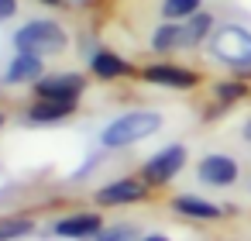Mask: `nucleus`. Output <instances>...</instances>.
Returning <instances> with one entry per match:
<instances>
[{"instance_id": "nucleus-2", "label": "nucleus", "mask_w": 251, "mask_h": 241, "mask_svg": "<svg viewBox=\"0 0 251 241\" xmlns=\"http://www.w3.org/2000/svg\"><path fill=\"white\" fill-rule=\"evenodd\" d=\"M14 45H18V52L49 55V52H62V49L69 45V35H66V28H62V25L38 18V21H28L25 28H18Z\"/></svg>"}, {"instance_id": "nucleus-18", "label": "nucleus", "mask_w": 251, "mask_h": 241, "mask_svg": "<svg viewBox=\"0 0 251 241\" xmlns=\"http://www.w3.org/2000/svg\"><path fill=\"white\" fill-rule=\"evenodd\" d=\"M217 100H224V104H237V100H248V83H241V80H224V83H217Z\"/></svg>"}, {"instance_id": "nucleus-10", "label": "nucleus", "mask_w": 251, "mask_h": 241, "mask_svg": "<svg viewBox=\"0 0 251 241\" xmlns=\"http://www.w3.org/2000/svg\"><path fill=\"white\" fill-rule=\"evenodd\" d=\"M42 73H45L42 55L18 52V55L11 59V66H7V83H14V86H21V83H38V80H42Z\"/></svg>"}, {"instance_id": "nucleus-9", "label": "nucleus", "mask_w": 251, "mask_h": 241, "mask_svg": "<svg viewBox=\"0 0 251 241\" xmlns=\"http://www.w3.org/2000/svg\"><path fill=\"white\" fill-rule=\"evenodd\" d=\"M59 238H93L103 231V217L100 214H69L62 220H55L52 227Z\"/></svg>"}, {"instance_id": "nucleus-5", "label": "nucleus", "mask_w": 251, "mask_h": 241, "mask_svg": "<svg viewBox=\"0 0 251 241\" xmlns=\"http://www.w3.org/2000/svg\"><path fill=\"white\" fill-rule=\"evenodd\" d=\"M196 176L203 186H213V189H224V186H234L237 183V162L224 152H213V155H203L200 165H196Z\"/></svg>"}, {"instance_id": "nucleus-16", "label": "nucleus", "mask_w": 251, "mask_h": 241, "mask_svg": "<svg viewBox=\"0 0 251 241\" xmlns=\"http://www.w3.org/2000/svg\"><path fill=\"white\" fill-rule=\"evenodd\" d=\"M200 11V0H162V18L165 21H186Z\"/></svg>"}, {"instance_id": "nucleus-15", "label": "nucleus", "mask_w": 251, "mask_h": 241, "mask_svg": "<svg viewBox=\"0 0 251 241\" xmlns=\"http://www.w3.org/2000/svg\"><path fill=\"white\" fill-rule=\"evenodd\" d=\"M210 31H213V14H206V11H196L193 18H186V42H189V45L203 42Z\"/></svg>"}, {"instance_id": "nucleus-20", "label": "nucleus", "mask_w": 251, "mask_h": 241, "mask_svg": "<svg viewBox=\"0 0 251 241\" xmlns=\"http://www.w3.org/2000/svg\"><path fill=\"white\" fill-rule=\"evenodd\" d=\"M18 14V0H0V21H7Z\"/></svg>"}, {"instance_id": "nucleus-11", "label": "nucleus", "mask_w": 251, "mask_h": 241, "mask_svg": "<svg viewBox=\"0 0 251 241\" xmlns=\"http://www.w3.org/2000/svg\"><path fill=\"white\" fill-rule=\"evenodd\" d=\"M172 210L182 214V217H193V220H217V217H224V207H217V203H210L203 196H193V193L176 196L172 200Z\"/></svg>"}, {"instance_id": "nucleus-23", "label": "nucleus", "mask_w": 251, "mask_h": 241, "mask_svg": "<svg viewBox=\"0 0 251 241\" xmlns=\"http://www.w3.org/2000/svg\"><path fill=\"white\" fill-rule=\"evenodd\" d=\"M38 4H49V7H62V0H38Z\"/></svg>"}, {"instance_id": "nucleus-6", "label": "nucleus", "mask_w": 251, "mask_h": 241, "mask_svg": "<svg viewBox=\"0 0 251 241\" xmlns=\"http://www.w3.org/2000/svg\"><path fill=\"white\" fill-rule=\"evenodd\" d=\"M141 76L155 86H172V90H189L200 83V73L186 69V66H176V62H151L141 69Z\"/></svg>"}, {"instance_id": "nucleus-1", "label": "nucleus", "mask_w": 251, "mask_h": 241, "mask_svg": "<svg viewBox=\"0 0 251 241\" xmlns=\"http://www.w3.org/2000/svg\"><path fill=\"white\" fill-rule=\"evenodd\" d=\"M158 128H162V114H155V110H131V114H121L117 121H110L103 128L100 141L107 148H127V145H138V141L151 138Z\"/></svg>"}, {"instance_id": "nucleus-21", "label": "nucleus", "mask_w": 251, "mask_h": 241, "mask_svg": "<svg viewBox=\"0 0 251 241\" xmlns=\"http://www.w3.org/2000/svg\"><path fill=\"white\" fill-rule=\"evenodd\" d=\"M138 241H169L165 234H145V238H138Z\"/></svg>"}, {"instance_id": "nucleus-8", "label": "nucleus", "mask_w": 251, "mask_h": 241, "mask_svg": "<svg viewBox=\"0 0 251 241\" xmlns=\"http://www.w3.org/2000/svg\"><path fill=\"white\" fill-rule=\"evenodd\" d=\"M86 90V80L76 73H59V76H42L35 83V93L45 100H79V93Z\"/></svg>"}, {"instance_id": "nucleus-12", "label": "nucleus", "mask_w": 251, "mask_h": 241, "mask_svg": "<svg viewBox=\"0 0 251 241\" xmlns=\"http://www.w3.org/2000/svg\"><path fill=\"white\" fill-rule=\"evenodd\" d=\"M73 110H76L73 100H45V97H38V100L28 107V121H35V124H52V121L69 117Z\"/></svg>"}, {"instance_id": "nucleus-17", "label": "nucleus", "mask_w": 251, "mask_h": 241, "mask_svg": "<svg viewBox=\"0 0 251 241\" xmlns=\"http://www.w3.org/2000/svg\"><path fill=\"white\" fill-rule=\"evenodd\" d=\"M31 231H35V224L28 217H4L0 220V241H18V238H25Z\"/></svg>"}, {"instance_id": "nucleus-7", "label": "nucleus", "mask_w": 251, "mask_h": 241, "mask_svg": "<svg viewBox=\"0 0 251 241\" xmlns=\"http://www.w3.org/2000/svg\"><path fill=\"white\" fill-rule=\"evenodd\" d=\"M148 193V183L141 176H124V179H114L107 186L97 189V203L100 207H121V203H134Z\"/></svg>"}, {"instance_id": "nucleus-22", "label": "nucleus", "mask_w": 251, "mask_h": 241, "mask_svg": "<svg viewBox=\"0 0 251 241\" xmlns=\"http://www.w3.org/2000/svg\"><path fill=\"white\" fill-rule=\"evenodd\" d=\"M241 138H244V141H251V121H248V124L241 128Z\"/></svg>"}, {"instance_id": "nucleus-3", "label": "nucleus", "mask_w": 251, "mask_h": 241, "mask_svg": "<svg viewBox=\"0 0 251 241\" xmlns=\"http://www.w3.org/2000/svg\"><path fill=\"white\" fill-rule=\"evenodd\" d=\"M210 52H213V59H220L234 69H244V66H251V31H244L237 25L217 28L210 35Z\"/></svg>"}, {"instance_id": "nucleus-14", "label": "nucleus", "mask_w": 251, "mask_h": 241, "mask_svg": "<svg viewBox=\"0 0 251 241\" xmlns=\"http://www.w3.org/2000/svg\"><path fill=\"white\" fill-rule=\"evenodd\" d=\"M151 49L155 52H172V49H189L186 42V25L179 21H165L151 31Z\"/></svg>"}, {"instance_id": "nucleus-19", "label": "nucleus", "mask_w": 251, "mask_h": 241, "mask_svg": "<svg viewBox=\"0 0 251 241\" xmlns=\"http://www.w3.org/2000/svg\"><path fill=\"white\" fill-rule=\"evenodd\" d=\"M134 238H138V231H134L131 224H121V227H107V231H100L97 241H134Z\"/></svg>"}, {"instance_id": "nucleus-13", "label": "nucleus", "mask_w": 251, "mask_h": 241, "mask_svg": "<svg viewBox=\"0 0 251 241\" xmlns=\"http://www.w3.org/2000/svg\"><path fill=\"white\" fill-rule=\"evenodd\" d=\"M90 73H93L97 80H124V76H131L134 69H131V62H124V59L114 55V52H97V55L90 59Z\"/></svg>"}, {"instance_id": "nucleus-4", "label": "nucleus", "mask_w": 251, "mask_h": 241, "mask_svg": "<svg viewBox=\"0 0 251 241\" xmlns=\"http://www.w3.org/2000/svg\"><path fill=\"white\" fill-rule=\"evenodd\" d=\"M182 162H186V148H182V145H169V148L155 152V155L141 165V179H145L148 186H165V183L176 179V172L182 169Z\"/></svg>"}, {"instance_id": "nucleus-24", "label": "nucleus", "mask_w": 251, "mask_h": 241, "mask_svg": "<svg viewBox=\"0 0 251 241\" xmlns=\"http://www.w3.org/2000/svg\"><path fill=\"white\" fill-rule=\"evenodd\" d=\"M0 128H4V114H0Z\"/></svg>"}]
</instances>
